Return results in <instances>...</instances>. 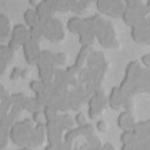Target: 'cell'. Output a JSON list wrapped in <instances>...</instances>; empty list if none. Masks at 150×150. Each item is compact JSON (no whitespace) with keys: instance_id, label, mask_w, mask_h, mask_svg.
<instances>
[{"instance_id":"cell-34","label":"cell","mask_w":150,"mask_h":150,"mask_svg":"<svg viewBox=\"0 0 150 150\" xmlns=\"http://www.w3.org/2000/svg\"><path fill=\"white\" fill-rule=\"evenodd\" d=\"M58 121L63 130H68L72 128L75 124L74 117L67 112L59 114Z\"/></svg>"},{"instance_id":"cell-5","label":"cell","mask_w":150,"mask_h":150,"mask_svg":"<svg viewBox=\"0 0 150 150\" xmlns=\"http://www.w3.org/2000/svg\"><path fill=\"white\" fill-rule=\"evenodd\" d=\"M87 114L91 119L96 118L102 111L107 103V98L100 88L93 92L87 100Z\"/></svg>"},{"instance_id":"cell-25","label":"cell","mask_w":150,"mask_h":150,"mask_svg":"<svg viewBox=\"0 0 150 150\" xmlns=\"http://www.w3.org/2000/svg\"><path fill=\"white\" fill-rule=\"evenodd\" d=\"M53 78L66 83L68 86L69 84H73L76 83L74 76L68 73L65 69H62L60 68L54 67Z\"/></svg>"},{"instance_id":"cell-42","label":"cell","mask_w":150,"mask_h":150,"mask_svg":"<svg viewBox=\"0 0 150 150\" xmlns=\"http://www.w3.org/2000/svg\"><path fill=\"white\" fill-rule=\"evenodd\" d=\"M23 107V110H26L31 113L38 109L42 108L37 103L34 97H26Z\"/></svg>"},{"instance_id":"cell-50","label":"cell","mask_w":150,"mask_h":150,"mask_svg":"<svg viewBox=\"0 0 150 150\" xmlns=\"http://www.w3.org/2000/svg\"><path fill=\"white\" fill-rule=\"evenodd\" d=\"M134 135L131 129L122 130L120 135L119 139H120L121 144H122L123 142L129 141V139L132 138L134 137Z\"/></svg>"},{"instance_id":"cell-33","label":"cell","mask_w":150,"mask_h":150,"mask_svg":"<svg viewBox=\"0 0 150 150\" xmlns=\"http://www.w3.org/2000/svg\"><path fill=\"white\" fill-rule=\"evenodd\" d=\"M68 85L66 83L56 79H53L50 83V93L59 95H66Z\"/></svg>"},{"instance_id":"cell-54","label":"cell","mask_w":150,"mask_h":150,"mask_svg":"<svg viewBox=\"0 0 150 150\" xmlns=\"http://www.w3.org/2000/svg\"><path fill=\"white\" fill-rule=\"evenodd\" d=\"M7 63L3 60L0 59V74L2 75L6 69Z\"/></svg>"},{"instance_id":"cell-53","label":"cell","mask_w":150,"mask_h":150,"mask_svg":"<svg viewBox=\"0 0 150 150\" xmlns=\"http://www.w3.org/2000/svg\"><path fill=\"white\" fill-rule=\"evenodd\" d=\"M140 63H142L146 68L149 67L150 64V56L149 53H145L142 54L140 58Z\"/></svg>"},{"instance_id":"cell-19","label":"cell","mask_w":150,"mask_h":150,"mask_svg":"<svg viewBox=\"0 0 150 150\" xmlns=\"http://www.w3.org/2000/svg\"><path fill=\"white\" fill-rule=\"evenodd\" d=\"M121 18L123 22L129 28L137 24L139 19L137 11L133 7L125 4Z\"/></svg>"},{"instance_id":"cell-45","label":"cell","mask_w":150,"mask_h":150,"mask_svg":"<svg viewBox=\"0 0 150 150\" xmlns=\"http://www.w3.org/2000/svg\"><path fill=\"white\" fill-rule=\"evenodd\" d=\"M52 2L54 11L64 12L69 10L68 0H52Z\"/></svg>"},{"instance_id":"cell-31","label":"cell","mask_w":150,"mask_h":150,"mask_svg":"<svg viewBox=\"0 0 150 150\" xmlns=\"http://www.w3.org/2000/svg\"><path fill=\"white\" fill-rule=\"evenodd\" d=\"M54 52L48 49L41 50L38 55L35 65L39 64H53Z\"/></svg>"},{"instance_id":"cell-4","label":"cell","mask_w":150,"mask_h":150,"mask_svg":"<svg viewBox=\"0 0 150 150\" xmlns=\"http://www.w3.org/2000/svg\"><path fill=\"white\" fill-rule=\"evenodd\" d=\"M129 34L135 43L148 44L150 41V18L141 19L137 24L130 27Z\"/></svg>"},{"instance_id":"cell-48","label":"cell","mask_w":150,"mask_h":150,"mask_svg":"<svg viewBox=\"0 0 150 150\" xmlns=\"http://www.w3.org/2000/svg\"><path fill=\"white\" fill-rule=\"evenodd\" d=\"M31 119L36 124L39 122H44L45 121V117L43 114L42 108L38 109L31 113Z\"/></svg>"},{"instance_id":"cell-14","label":"cell","mask_w":150,"mask_h":150,"mask_svg":"<svg viewBox=\"0 0 150 150\" xmlns=\"http://www.w3.org/2000/svg\"><path fill=\"white\" fill-rule=\"evenodd\" d=\"M125 97L120 92L118 86H113L111 87L108 96L107 98V103L109 107L113 110H118L122 107Z\"/></svg>"},{"instance_id":"cell-46","label":"cell","mask_w":150,"mask_h":150,"mask_svg":"<svg viewBox=\"0 0 150 150\" xmlns=\"http://www.w3.org/2000/svg\"><path fill=\"white\" fill-rule=\"evenodd\" d=\"M27 74L26 69H23L19 67H13L11 71L9 78L11 80H16L20 77L23 78Z\"/></svg>"},{"instance_id":"cell-13","label":"cell","mask_w":150,"mask_h":150,"mask_svg":"<svg viewBox=\"0 0 150 150\" xmlns=\"http://www.w3.org/2000/svg\"><path fill=\"white\" fill-rule=\"evenodd\" d=\"M28 38V29L25 24L17 23L12 26L10 33L9 40L17 46H22Z\"/></svg>"},{"instance_id":"cell-6","label":"cell","mask_w":150,"mask_h":150,"mask_svg":"<svg viewBox=\"0 0 150 150\" xmlns=\"http://www.w3.org/2000/svg\"><path fill=\"white\" fill-rule=\"evenodd\" d=\"M58 117L55 119L45 120L44 122L47 143L54 142L62 139L63 130L59 124Z\"/></svg>"},{"instance_id":"cell-12","label":"cell","mask_w":150,"mask_h":150,"mask_svg":"<svg viewBox=\"0 0 150 150\" xmlns=\"http://www.w3.org/2000/svg\"><path fill=\"white\" fill-rule=\"evenodd\" d=\"M46 135L44 122L36 123L30 134L25 145L29 148L40 146L43 142Z\"/></svg>"},{"instance_id":"cell-1","label":"cell","mask_w":150,"mask_h":150,"mask_svg":"<svg viewBox=\"0 0 150 150\" xmlns=\"http://www.w3.org/2000/svg\"><path fill=\"white\" fill-rule=\"evenodd\" d=\"M34 123L31 118H25L22 120L15 121L9 127V139L16 146L25 145L35 126Z\"/></svg>"},{"instance_id":"cell-26","label":"cell","mask_w":150,"mask_h":150,"mask_svg":"<svg viewBox=\"0 0 150 150\" xmlns=\"http://www.w3.org/2000/svg\"><path fill=\"white\" fill-rule=\"evenodd\" d=\"M10 20L8 16L3 13L0 14V39L1 40L5 39L11 31Z\"/></svg>"},{"instance_id":"cell-40","label":"cell","mask_w":150,"mask_h":150,"mask_svg":"<svg viewBox=\"0 0 150 150\" xmlns=\"http://www.w3.org/2000/svg\"><path fill=\"white\" fill-rule=\"evenodd\" d=\"M71 148V144L65 142L63 139L51 143H47L44 149L47 150H57V149H69Z\"/></svg>"},{"instance_id":"cell-2","label":"cell","mask_w":150,"mask_h":150,"mask_svg":"<svg viewBox=\"0 0 150 150\" xmlns=\"http://www.w3.org/2000/svg\"><path fill=\"white\" fill-rule=\"evenodd\" d=\"M42 36L52 42H57L64 36L62 22L54 16L40 23Z\"/></svg>"},{"instance_id":"cell-47","label":"cell","mask_w":150,"mask_h":150,"mask_svg":"<svg viewBox=\"0 0 150 150\" xmlns=\"http://www.w3.org/2000/svg\"><path fill=\"white\" fill-rule=\"evenodd\" d=\"M49 93L46 92H39L35 93V98L40 108H42L47 104Z\"/></svg>"},{"instance_id":"cell-41","label":"cell","mask_w":150,"mask_h":150,"mask_svg":"<svg viewBox=\"0 0 150 150\" xmlns=\"http://www.w3.org/2000/svg\"><path fill=\"white\" fill-rule=\"evenodd\" d=\"M112 0H97L95 6L97 11L101 13L107 14L108 13Z\"/></svg>"},{"instance_id":"cell-24","label":"cell","mask_w":150,"mask_h":150,"mask_svg":"<svg viewBox=\"0 0 150 150\" xmlns=\"http://www.w3.org/2000/svg\"><path fill=\"white\" fill-rule=\"evenodd\" d=\"M120 92L125 97H130L134 93L133 79L124 77L118 86Z\"/></svg>"},{"instance_id":"cell-17","label":"cell","mask_w":150,"mask_h":150,"mask_svg":"<svg viewBox=\"0 0 150 150\" xmlns=\"http://www.w3.org/2000/svg\"><path fill=\"white\" fill-rule=\"evenodd\" d=\"M149 76V72L148 68L141 67L140 70L133 79L134 93L137 91L142 90L148 87Z\"/></svg>"},{"instance_id":"cell-36","label":"cell","mask_w":150,"mask_h":150,"mask_svg":"<svg viewBox=\"0 0 150 150\" xmlns=\"http://www.w3.org/2000/svg\"><path fill=\"white\" fill-rule=\"evenodd\" d=\"M15 50L9 47L7 44L1 43L0 46V59L9 63L14 56Z\"/></svg>"},{"instance_id":"cell-7","label":"cell","mask_w":150,"mask_h":150,"mask_svg":"<svg viewBox=\"0 0 150 150\" xmlns=\"http://www.w3.org/2000/svg\"><path fill=\"white\" fill-rule=\"evenodd\" d=\"M91 51L92 48L90 45H81L76 54L73 64L67 66L64 69L65 70L71 75L74 76L82 66L84 62L87 59V56Z\"/></svg>"},{"instance_id":"cell-18","label":"cell","mask_w":150,"mask_h":150,"mask_svg":"<svg viewBox=\"0 0 150 150\" xmlns=\"http://www.w3.org/2000/svg\"><path fill=\"white\" fill-rule=\"evenodd\" d=\"M131 130L138 138L144 139L150 136V121L149 119L135 122Z\"/></svg>"},{"instance_id":"cell-8","label":"cell","mask_w":150,"mask_h":150,"mask_svg":"<svg viewBox=\"0 0 150 150\" xmlns=\"http://www.w3.org/2000/svg\"><path fill=\"white\" fill-rule=\"evenodd\" d=\"M21 46L26 62L29 64H35L38 55L41 50L39 42L28 38Z\"/></svg>"},{"instance_id":"cell-15","label":"cell","mask_w":150,"mask_h":150,"mask_svg":"<svg viewBox=\"0 0 150 150\" xmlns=\"http://www.w3.org/2000/svg\"><path fill=\"white\" fill-rule=\"evenodd\" d=\"M77 35L79 42L81 45H90L96 39L94 29L86 21L84 18L82 28Z\"/></svg>"},{"instance_id":"cell-27","label":"cell","mask_w":150,"mask_h":150,"mask_svg":"<svg viewBox=\"0 0 150 150\" xmlns=\"http://www.w3.org/2000/svg\"><path fill=\"white\" fill-rule=\"evenodd\" d=\"M50 83L51 82L45 83L39 79L32 80L29 82L28 87L34 93L39 92H46L50 93Z\"/></svg>"},{"instance_id":"cell-43","label":"cell","mask_w":150,"mask_h":150,"mask_svg":"<svg viewBox=\"0 0 150 150\" xmlns=\"http://www.w3.org/2000/svg\"><path fill=\"white\" fill-rule=\"evenodd\" d=\"M23 110V108L21 106L13 104L12 105L7 112L8 117L12 124L16 121V119L19 116Z\"/></svg>"},{"instance_id":"cell-55","label":"cell","mask_w":150,"mask_h":150,"mask_svg":"<svg viewBox=\"0 0 150 150\" xmlns=\"http://www.w3.org/2000/svg\"><path fill=\"white\" fill-rule=\"evenodd\" d=\"M101 149H115L114 146L112 144L107 142L105 143H104L103 145H101Z\"/></svg>"},{"instance_id":"cell-3","label":"cell","mask_w":150,"mask_h":150,"mask_svg":"<svg viewBox=\"0 0 150 150\" xmlns=\"http://www.w3.org/2000/svg\"><path fill=\"white\" fill-rule=\"evenodd\" d=\"M95 36L100 45L105 48L114 47L117 43L113 26L111 22L104 18L97 29Z\"/></svg>"},{"instance_id":"cell-20","label":"cell","mask_w":150,"mask_h":150,"mask_svg":"<svg viewBox=\"0 0 150 150\" xmlns=\"http://www.w3.org/2000/svg\"><path fill=\"white\" fill-rule=\"evenodd\" d=\"M39 79L45 83H50L53 79L54 66L52 64H36Z\"/></svg>"},{"instance_id":"cell-11","label":"cell","mask_w":150,"mask_h":150,"mask_svg":"<svg viewBox=\"0 0 150 150\" xmlns=\"http://www.w3.org/2000/svg\"><path fill=\"white\" fill-rule=\"evenodd\" d=\"M93 132V127L90 123H85L83 125H78L77 127L66 130L64 134L63 140L69 144H71L73 140L79 135L84 136L86 138L91 135Z\"/></svg>"},{"instance_id":"cell-32","label":"cell","mask_w":150,"mask_h":150,"mask_svg":"<svg viewBox=\"0 0 150 150\" xmlns=\"http://www.w3.org/2000/svg\"><path fill=\"white\" fill-rule=\"evenodd\" d=\"M124 8V1H122L121 0H112L110 11L107 13V15L114 18L121 17Z\"/></svg>"},{"instance_id":"cell-52","label":"cell","mask_w":150,"mask_h":150,"mask_svg":"<svg viewBox=\"0 0 150 150\" xmlns=\"http://www.w3.org/2000/svg\"><path fill=\"white\" fill-rule=\"evenodd\" d=\"M96 128L98 131L103 132L105 131L107 129V123L104 120L102 119L98 120L96 122Z\"/></svg>"},{"instance_id":"cell-30","label":"cell","mask_w":150,"mask_h":150,"mask_svg":"<svg viewBox=\"0 0 150 150\" xmlns=\"http://www.w3.org/2000/svg\"><path fill=\"white\" fill-rule=\"evenodd\" d=\"M87 65L89 67H95L104 62V54L100 51H91L87 57Z\"/></svg>"},{"instance_id":"cell-9","label":"cell","mask_w":150,"mask_h":150,"mask_svg":"<svg viewBox=\"0 0 150 150\" xmlns=\"http://www.w3.org/2000/svg\"><path fill=\"white\" fill-rule=\"evenodd\" d=\"M39 23H42L54 16V11L52 0H40L37 1L33 7Z\"/></svg>"},{"instance_id":"cell-21","label":"cell","mask_w":150,"mask_h":150,"mask_svg":"<svg viewBox=\"0 0 150 150\" xmlns=\"http://www.w3.org/2000/svg\"><path fill=\"white\" fill-rule=\"evenodd\" d=\"M56 107L58 111H66L69 108V103L66 95H59L49 93L47 103Z\"/></svg>"},{"instance_id":"cell-39","label":"cell","mask_w":150,"mask_h":150,"mask_svg":"<svg viewBox=\"0 0 150 150\" xmlns=\"http://www.w3.org/2000/svg\"><path fill=\"white\" fill-rule=\"evenodd\" d=\"M28 29L29 38L39 42L41 38L42 37V30H41L40 23L39 22L36 25L28 27Z\"/></svg>"},{"instance_id":"cell-16","label":"cell","mask_w":150,"mask_h":150,"mask_svg":"<svg viewBox=\"0 0 150 150\" xmlns=\"http://www.w3.org/2000/svg\"><path fill=\"white\" fill-rule=\"evenodd\" d=\"M135 121L132 112L129 110L121 111L116 118V124L121 130L131 129Z\"/></svg>"},{"instance_id":"cell-44","label":"cell","mask_w":150,"mask_h":150,"mask_svg":"<svg viewBox=\"0 0 150 150\" xmlns=\"http://www.w3.org/2000/svg\"><path fill=\"white\" fill-rule=\"evenodd\" d=\"M27 96L22 92L13 93L10 94V98L12 104L21 106L23 109V103Z\"/></svg>"},{"instance_id":"cell-29","label":"cell","mask_w":150,"mask_h":150,"mask_svg":"<svg viewBox=\"0 0 150 150\" xmlns=\"http://www.w3.org/2000/svg\"><path fill=\"white\" fill-rule=\"evenodd\" d=\"M23 20L25 25L27 27H29L39 23L37 15L33 8L28 7L23 12Z\"/></svg>"},{"instance_id":"cell-23","label":"cell","mask_w":150,"mask_h":150,"mask_svg":"<svg viewBox=\"0 0 150 150\" xmlns=\"http://www.w3.org/2000/svg\"><path fill=\"white\" fill-rule=\"evenodd\" d=\"M12 105L10 94L1 84L0 86V112L7 113Z\"/></svg>"},{"instance_id":"cell-51","label":"cell","mask_w":150,"mask_h":150,"mask_svg":"<svg viewBox=\"0 0 150 150\" xmlns=\"http://www.w3.org/2000/svg\"><path fill=\"white\" fill-rule=\"evenodd\" d=\"M74 122L78 125H83L87 122V118L82 111H79L74 116Z\"/></svg>"},{"instance_id":"cell-38","label":"cell","mask_w":150,"mask_h":150,"mask_svg":"<svg viewBox=\"0 0 150 150\" xmlns=\"http://www.w3.org/2000/svg\"><path fill=\"white\" fill-rule=\"evenodd\" d=\"M9 126L4 124H0V149L5 148L8 143L9 137Z\"/></svg>"},{"instance_id":"cell-37","label":"cell","mask_w":150,"mask_h":150,"mask_svg":"<svg viewBox=\"0 0 150 150\" xmlns=\"http://www.w3.org/2000/svg\"><path fill=\"white\" fill-rule=\"evenodd\" d=\"M42 110L45 120L55 119L59 115L58 110L52 105L48 103L45 104L42 108Z\"/></svg>"},{"instance_id":"cell-49","label":"cell","mask_w":150,"mask_h":150,"mask_svg":"<svg viewBox=\"0 0 150 150\" xmlns=\"http://www.w3.org/2000/svg\"><path fill=\"white\" fill-rule=\"evenodd\" d=\"M66 60V56L65 53L59 52L54 53L53 64L54 65H62L64 63Z\"/></svg>"},{"instance_id":"cell-10","label":"cell","mask_w":150,"mask_h":150,"mask_svg":"<svg viewBox=\"0 0 150 150\" xmlns=\"http://www.w3.org/2000/svg\"><path fill=\"white\" fill-rule=\"evenodd\" d=\"M89 92L86 88H77L67 91L66 96L69 103V108L74 110L79 108L85 100H87Z\"/></svg>"},{"instance_id":"cell-28","label":"cell","mask_w":150,"mask_h":150,"mask_svg":"<svg viewBox=\"0 0 150 150\" xmlns=\"http://www.w3.org/2000/svg\"><path fill=\"white\" fill-rule=\"evenodd\" d=\"M141 67V63L138 60L129 61L125 67L124 77L133 79Z\"/></svg>"},{"instance_id":"cell-22","label":"cell","mask_w":150,"mask_h":150,"mask_svg":"<svg viewBox=\"0 0 150 150\" xmlns=\"http://www.w3.org/2000/svg\"><path fill=\"white\" fill-rule=\"evenodd\" d=\"M84 18L77 15L70 17L66 22V28L71 33L78 35L83 25Z\"/></svg>"},{"instance_id":"cell-35","label":"cell","mask_w":150,"mask_h":150,"mask_svg":"<svg viewBox=\"0 0 150 150\" xmlns=\"http://www.w3.org/2000/svg\"><path fill=\"white\" fill-rule=\"evenodd\" d=\"M88 3V1L68 0L69 9L77 14L81 13L86 8Z\"/></svg>"}]
</instances>
